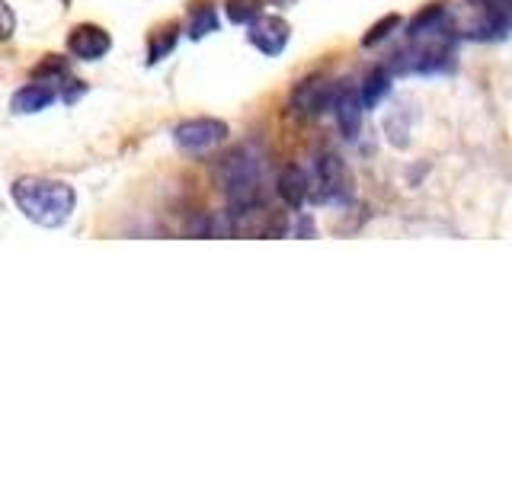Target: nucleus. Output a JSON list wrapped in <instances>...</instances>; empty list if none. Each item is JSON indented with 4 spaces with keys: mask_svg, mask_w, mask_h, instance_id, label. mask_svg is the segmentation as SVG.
Segmentation results:
<instances>
[{
    "mask_svg": "<svg viewBox=\"0 0 512 480\" xmlns=\"http://www.w3.org/2000/svg\"><path fill=\"white\" fill-rule=\"evenodd\" d=\"M58 100V90L52 84H39V80H32L23 90H16L13 96V112L16 116H32V112H42Z\"/></svg>",
    "mask_w": 512,
    "mask_h": 480,
    "instance_id": "9d476101",
    "label": "nucleus"
},
{
    "mask_svg": "<svg viewBox=\"0 0 512 480\" xmlns=\"http://www.w3.org/2000/svg\"><path fill=\"white\" fill-rule=\"evenodd\" d=\"M311 199L314 202H336L349 192V173L336 154H320L311 167Z\"/></svg>",
    "mask_w": 512,
    "mask_h": 480,
    "instance_id": "20e7f679",
    "label": "nucleus"
},
{
    "mask_svg": "<svg viewBox=\"0 0 512 480\" xmlns=\"http://www.w3.org/2000/svg\"><path fill=\"white\" fill-rule=\"evenodd\" d=\"M333 112H336V125H340V132L346 141H352L359 135V128H362V112H365V103H362V96L356 87H343V90H336L333 96Z\"/></svg>",
    "mask_w": 512,
    "mask_h": 480,
    "instance_id": "1a4fd4ad",
    "label": "nucleus"
},
{
    "mask_svg": "<svg viewBox=\"0 0 512 480\" xmlns=\"http://www.w3.org/2000/svg\"><path fill=\"white\" fill-rule=\"evenodd\" d=\"M288 36H292V29H288V23L282 20V16H260V20L250 23V42L269 58L285 52Z\"/></svg>",
    "mask_w": 512,
    "mask_h": 480,
    "instance_id": "6e6552de",
    "label": "nucleus"
},
{
    "mask_svg": "<svg viewBox=\"0 0 512 480\" xmlns=\"http://www.w3.org/2000/svg\"><path fill=\"white\" fill-rule=\"evenodd\" d=\"M263 16V0H228V20L237 26H250Z\"/></svg>",
    "mask_w": 512,
    "mask_h": 480,
    "instance_id": "ddd939ff",
    "label": "nucleus"
},
{
    "mask_svg": "<svg viewBox=\"0 0 512 480\" xmlns=\"http://www.w3.org/2000/svg\"><path fill=\"white\" fill-rule=\"evenodd\" d=\"M13 202L20 212L42 224V228H61L77 205V192L61 180H42V176H23L13 183Z\"/></svg>",
    "mask_w": 512,
    "mask_h": 480,
    "instance_id": "f257e3e1",
    "label": "nucleus"
},
{
    "mask_svg": "<svg viewBox=\"0 0 512 480\" xmlns=\"http://www.w3.org/2000/svg\"><path fill=\"white\" fill-rule=\"evenodd\" d=\"M388 93H391V68H375L372 74H365L362 87H359L365 109H375Z\"/></svg>",
    "mask_w": 512,
    "mask_h": 480,
    "instance_id": "f8f14e48",
    "label": "nucleus"
},
{
    "mask_svg": "<svg viewBox=\"0 0 512 480\" xmlns=\"http://www.w3.org/2000/svg\"><path fill=\"white\" fill-rule=\"evenodd\" d=\"M218 29V16H215V7H196L189 16V39H202L208 36V32H215Z\"/></svg>",
    "mask_w": 512,
    "mask_h": 480,
    "instance_id": "4468645a",
    "label": "nucleus"
},
{
    "mask_svg": "<svg viewBox=\"0 0 512 480\" xmlns=\"http://www.w3.org/2000/svg\"><path fill=\"white\" fill-rule=\"evenodd\" d=\"M458 36H468L477 42L506 39L512 29V0H493V4H474V20L452 23Z\"/></svg>",
    "mask_w": 512,
    "mask_h": 480,
    "instance_id": "7ed1b4c3",
    "label": "nucleus"
},
{
    "mask_svg": "<svg viewBox=\"0 0 512 480\" xmlns=\"http://www.w3.org/2000/svg\"><path fill=\"white\" fill-rule=\"evenodd\" d=\"M224 138H228V125H224L221 119H189V122L173 128V141L189 154L212 151L215 144H221Z\"/></svg>",
    "mask_w": 512,
    "mask_h": 480,
    "instance_id": "39448f33",
    "label": "nucleus"
},
{
    "mask_svg": "<svg viewBox=\"0 0 512 480\" xmlns=\"http://www.w3.org/2000/svg\"><path fill=\"white\" fill-rule=\"evenodd\" d=\"M13 29H16V16L7 0H0V42H7L13 36Z\"/></svg>",
    "mask_w": 512,
    "mask_h": 480,
    "instance_id": "f3484780",
    "label": "nucleus"
},
{
    "mask_svg": "<svg viewBox=\"0 0 512 480\" xmlns=\"http://www.w3.org/2000/svg\"><path fill=\"white\" fill-rule=\"evenodd\" d=\"M333 87L327 77H304L301 84L292 90V112L298 119L311 122L320 112L333 106Z\"/></svg>",
    "mask_w": 512,
    "mask_h": 480,
    "instance_id": "423d86ee",
    "label": "nucleus"
},
{
    "mask_svg": "<svg viewBox=\"0 0 512 480\" xmlns=\"http://www.w3.org/2000/svg\"><path fill=\"white\" fill-rule=\"evenodd\" d=\"M397 26H400V16L397 13H391V16H381V20L365 32V39H362V45H378V42H384L391 36V32H397Z\"/></svg>",
    "mask_w": 512,
    "mask_h": 480,
    "instance_id": "dca6fc26",
    "label": "nucleus"
},
{
    "mask_svg": "<svg viewBox=\"0 0 512 480\" xmlns=\"http://www.w3.org/2000/svg\"><path fill=\"white\" fill-rule=\"evenodd\" d=\"M279 196L292 208H301L304 202L311 199V176L304 173L301 167H285L279 173Z\"/></svg>",
    "mask_w": 512,
    "mask_h": 480,
    "instance_id": "9b49d317",
    "label": "nucleus"
},
{
    "mask_svg": "<svg viewBox=\"0 0 512 480\" xmlns=\"http://www.w3.org/2000/svg\"><path fill=\"white\" fill-rule=\"evenodd\" d=\"M176 39H180V29H176V26H170V29H164V32H157V36L151 39V48H148V61H151V64L164 61V58L173 52Z\"/></svg>",
    "mask_w": 512,
    "mask_h": 480,
    "instance_id": "2eb2a0df",
    "label": "nucleus"
},
{
    "mask_svg": "<svg viewBox=\"0 0 512 480\" xmlns=\"http://www.w3.org/2000/svg\"><path fill=\"white\" fill-rule=\"evenodd\" d=\"M218 183L234 212L260 202V164L250 151H234L224 157L218 167Z\"/></svg>",
    "mask_w": 512,
    "mask_h": 480,
    "instance_id": "f03ea898",
    "label": "nucleus"
},
{
    "mask_svg": "<svg viewBox=\"0 0 512 480\" xmlns=\"http://www.w3.org/2000/svg\"><path fill=\"white\" fill-rule=\"evenodd\" d=\"M68 48H71V55L80 58V61H100L112 48V39H109V32L103 26L80 23V26L71 29Z\"/></svg>",
    "mask_w": 512,
    "mask_h": 480,
    "instance_id": "0eeeda50",
    "label": "nucleus"
}]
</instances>
